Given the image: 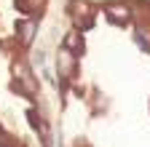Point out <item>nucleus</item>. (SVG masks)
<instances>
[{"label":"nucleus","mask_w":150,"mask_h":147,"mask_svg":"<svg viewBox=\"0 0 150 147\" xmlns=\"http://www.w3.org/2000/svg\"><path fill=\"white\" fill-rule=\"evenodd\" d=\"M110 16H112V19L126 22V16H129V13H126V8H123V6H121V8H118V6H112V8H110Z\"/></svg>","instance_id":"f257e3e1"}]
</instances>
